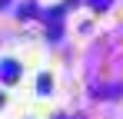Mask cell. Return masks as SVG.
<instances>
[{
    "label": "cell",
    "instance_id": "6da1fadb",
    "mask_svg": "<svg viewBox=\"0 0 123 119\" xmlns=\"http://www.w3.org/2000/svg\"><path fill=\"white\" fill-rule=\"evenodd\" d=\"M3 76H7V79H13V76H17V70H13V63H3Z\"/></svg>",
    "mask_w": 123,
    "mask_h": 119
}]
</instances>
